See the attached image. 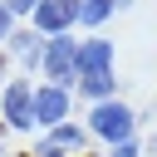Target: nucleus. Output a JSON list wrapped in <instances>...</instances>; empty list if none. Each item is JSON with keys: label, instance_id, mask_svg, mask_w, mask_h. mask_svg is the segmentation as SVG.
<instances>
[{"label": "nucleus", "instance_id": "4468645a", "mask_svg": "<svg viewBox=\"0 0 157 157\" xmlns=\"http://www.w3.org/2000/svg\"><path fill=\"white\" fill-rule=\"evenodd\" d=\"M0 74H5V49H0Z\"/></svg>", "mask_w": 157, "mask_h": 157}, {"label": "nucleus", "instance_id": "9d476101", "mask_svg": "<svg viewBox=\"0 0 157 157\" xmlns=\"http://www.w3.org/2000/svg\"><path fill=\"white\" fill-rule=\"evenodd\" d=\"M10 39H15V49H20L25 59H34V54H39V44H34L39 34H10Z\"/></svg>", "mask_w": 157, "mask_h": 157}, {"label": "nucleus", "instance_id": "39448f33", "mask_svg": "<svg viewBox=\"0 0 157 157\" xmlns=\"http://www.w3.org/2000/svg\"><path fill=\"white\" fill-rule=\"evenodd\" d=\"M69 113V93L64 88H34V123H44V128H59V118Z\"/></svg>", "mask_w": 157, "mask_h": 157}, {"label": "nucleus", "instance_id": "f3484780", "mask_svg": "<svg viewBox=\"0 0 157 157\" xmlns=\"http://www.w3.org/2000/svg\"><path fill=\"white\" fill-rule=\"evenodd\" d=\"M118 5H128V0H118Z\"/></svg>", "mask_w": 157, "mask_h": 157}, {"label": "nucleus", "instance_id": "9b49d317", "mask_svg": "<svg viewBox=\"0 0 157 157\" xmlns=\"http://www.w3.org/2000/svg\"><path fill=\"white\" fill-rule=\"evenodd\" d=\"M108 157H137V142H132V137H128V142H113Z\"/></svg>", "mask_w": 157, "mask_h": 157}, {"label": "nucleus", "instance_id": "1a4fd4ad", "mask_svg": "<svg viewBox=\"0 0 157 157\" xmlns=\"http://www.w3.org/2000/svg\"><path fill=\"white\" fill-rule=\"evenodd\" d=\"M108 10H113V0H78V20L83 25H103Z\"/></svg>", "mask_w": 157, "mask_h": 157}, {"label": "nucleus", "instance_id": "f8f14e48", "mask_svg": "<svg viewBox=\"0 0 157 157\" xmlns=\"http://www.w3.org/2000/svg\"><path fill=\"white\" fill-rule=\"evenodd\" d=\"M34 5H39V0H5V10H10V15H25V10H34Z\"/></svg>", "mask_w": 157, "mask_h": 157}, {"label": "nucleus", "instance_id": "dca6fc26", "mask_svg": "<svg viewBox=\"0 0 157 157\" xmlns=\"http://www.w3.org/2000/svg\"><path fill=\"white\" fill-rule=\"evenodd\" d=\"M25 157H39V152H25Z\"/></svg>", "mask_w": 157, "mask_h": 157}, {"label": "nucleus", "instance_id": "0eeeda50", "mask_svg": "<svg viewBox=\"0 0 157 157\" xmlns=\"http://www.w3.org/2000/svg\"><path fill=\"white\" fill-rule=\"evenodd\" d=\"M113 83H118L113 74H83V78H78V93H88V98H98V103H103V98L113 93Z\"/></svg>", "mask_w": 157, "mask_h": 157}, {"label": "nucleus", "instance_id": "ddd939ff", "mask_svg": "<svg viewBox=\"0 0 157 157\" xmlns=\"http://www.w3.org/2000/svg\"><path fill=\"white\" fill-rule=\"evenodd\" d=\"M0 39H10V10L0 5Z\"/></svg>", "mask_w": 157, "mask_h": 157}, {"label": "nucleus", "instance_id": "f257e3e1", "mask_svg": "<svg viewBox=\"0 0 157 157\" xmlns=\"http://www.w3.org/2000/svg\"><path fill=\"white\" fill-rule=\"evenodd\" d=\"M44 74L54 78V88L78 83V44H74V39H49V49H44Z\"/></svg>", "mask_w": 157, "mask_h": 157}, {"label": "nucleus", "instance_id": "a211bd4d", "mask_svg": "<svg viewBox=\"0 0 157 157\" xmlns=\"http://www.w3.org/2000/svg\"><path fill=\"white\" fill-rule=\"evenodd\" d=\"M78 157H83V152H78Z\"/></svg>", "mask_w": 157, "mask_h": 157}, {"label": "nucleus", "instance_id": "2eb2a0df", "mask_svg": "<svg viewBox=\"0 0 157 157\" xmlns=\"http://www.w3.org/2000/svg\"><path fill=\"white\" fill-rule=\"evenodd\" d=\"M152 152H157V137H152Z\"/></svg>", "mask_w": 157, "mask_h": 157}, {"label": "nucleus", "instance_id": "6e6552de", "mask_svg": "<svg viewBox=\"0 0 157 157\" xmlns=\"http://www.w3.org/2000/svg\"><path fill=\"white\" fill-rule=\"evenodd\" d=\"M49 147H59V152L74 147V152H83V132H78V128H54V132H49Z\"/></svg>", "mask_w": 157, "mask_h": 157}, {"label": "nucleus", "instance_id": "20e7f679", "mask_svg": "<svg viewBox=\"0 0 157 157\" xmlns=\"http://www.w3.org/2000/svg\"><path fill=\"white\" fill-rule=\"evenodd\" d=\"M5 123L10 128H29L34 123V88L29 83H10L5 88Z\"/></svg>", "mask_w": 157, "mask_h": 157}, {"label": "nucleus", "instance_id": "7ed1b4c3", "mask_svg": "<svg viewBox=\"0 0 157 157\" xmlns=\"http://www.w3.org/2000/svg\"><path fill=\"white\" fill-rule=\"evenodd\" d=\"M74 20H78V0H39L34 5V25L44 34H64Z\"/></svg>", "mask_w": 157, "mask_h": 157}, {"label": "nucleus", "instance_id": "423d86ee", "mask_svg": "<svg viewBox=\"0 0 157 157\" xmlns=\"http://www.w3.org/2000/svg\"><path fill=\"white\" fill-rule=\"evenodd\" d=\"M108 64H113V44H108V39L78 44V78H83V74H108Z\"/></svg>", "mask_w": 157, "mask_h": 157}, {"label": "nucleus", "instance_id": "f03ea898", "mask_svg": "<svg viewBox=\"0 0 157 157\" xmlns=\"http://www.w3.org/2000/svg\"><path fill=\"white\" fill-rule=\"evenodd\" d=\"M93 132L108 137V142H128V137H132V113H128L123 103H108V98H103V103L93 108Z\"/></svg>", "mask_w": 157, "mask_h": 157}]
</instances>
